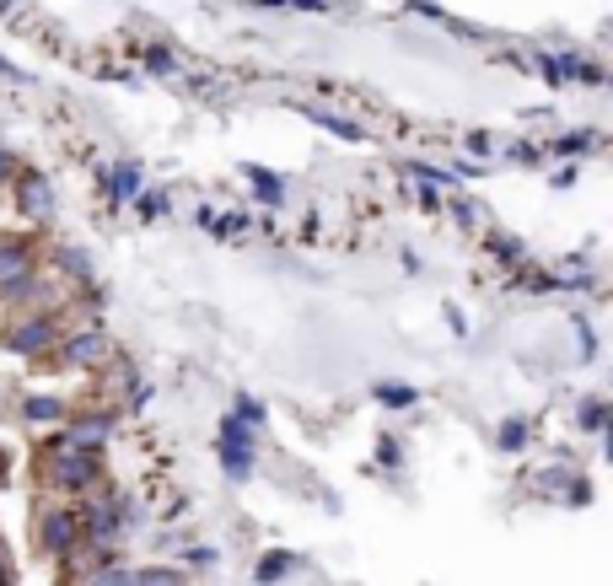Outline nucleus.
<instances>
[{
  "label": "nucleus",
  "instance_id": "f257e3e1",
  "mask_svg": "<svg viewBox=\"0 0 613 586\" xmlns=\"http://www.w3.org/2000/svg\"><path fill=\"white\" fill-rule=\"evenodd\" d=\"M97 452H75V447H55V458H49V479H55V490H92L97 484Z\"/></svg>",
  "mask_w": 613,
  "mask_h": 586
},
{
  "label": "nucleus",
  "instance_id": "f03ea898",
  "mask_svg": "<svg viewBox=\"0 0 613 586\" xmlns=\"http://www.w3.org/2000/svg\"><path fill=\"white\" fill-rule=\"evenodd\" d=\"M75 543H81V517H75V511H55V517L44 522V549L75 554Z\"/></svg>",
  "mask_w": 613,
  "mask_h": 586
},
{
  "label": "nucleus",
  "instance_id": "7ed1b4c3",
  "mask_svg": "<svg viewBox=\"0 0 613 586\" xmlns=\"http://www.w3.org/2000/svg\"><path fill=\"white\" fill-rule=\"evenodd\" d=\"M108 441V414H97V419H75L70 430H65L60 447H75V452H97Z\"/></svg>",
  "mask_w": 613,
  "mask_h": 586
},
{
  "label": "nucleus",
  "instance_id": "20e7f679",
  "mask_svg": "<svg viewBox=\"0 0 613 586\" xmlns=\"http://www.w3.org/2000/svg\"><path fill=\"white\" fill-rule=\"evenodd\" d=\"M49 339H55V323H49V318H33V323H16V328H11V334H5V345H16V350H44V345H49Z\"/></svg>",
  "mask_w": 613,
  "mask_h": 586
},
{
  "label": "nucleus",
  "instance_id": "39448f33",
  "mask_svg": "<svg viewBox=\"0 0 613 586\" xmlns=\"http://www.w3.org/2000/svg\"><path fill=\"white\" fill-rule=\"evenodd\" d=\"M65 355H70L75 366H97V360L108 355V339H103V334H92V328H81V334H70Z\"/></svg>",
  "mask_w": 613,
  "mask_h": 586
},
{
  "label": "nucleus",
  "instance_id": "423d86ee",
  "mask_svg": "<svg viewBox=\"0 0 613 586\" xmlns=\"http://www.w3.org/2000/svg\"><path fill=\"white\" fill-rule=\"evenodd\" d=\"M221 463L232 479H247L253 473V441H221Z\"/></svg>",
  "mask_w": 613,
  "mask_h": 586
},
{
  "label": "nucleus",
  "instance_id": "0eeeda50",
  "mask_svg": "<svg viewBox=\"0 0 613 586\" xmlns=\"http://www.w3.org/2000/svg\"><path fill=\"white\" fill-rule=\"evenodd\" d=\"M27 275V242H0V286Z\"/></svg>",
  "mask_w": 613,
  "mask_h": 586
},
{
  "label": "nucleus",
  "instance_id": "6e6552de",
  "mask_svg": "<svg viewBox=\"0 0 613 586\" xmlns=\"http://www.w3.org/2000/svg\"><path fill=\"white\" fill-rule=\"evenodd\" d=\"M22 210L27 216H49V183L44 177H22Z\"/></svg>",
  "mask_w": 613,
  "mask_h": 586
},
{
  "label": "nucleus",
  "instance_id": "1a4fd4ad",
  "mask_svg": "<svg viewBox=\"0 0 613 586\" xmlns=\"http://www.w3.org/2000/svg\"><path fill=\"white\" fill-rule=\"evenodd\" d=\"M114 194H119V199H140V167H135V162H119V167H114Z\"/></svg>",
  "mask_w": 613,
  "mask_h": 586
},
{
  "label": "nucleus",
  "instance_id": "9d476101",
  "mask_svg": "<svg viewBox=\"0 0 613 586\" xmlns=\"http://www.w3.org/2000/svg\"><path fill=\"white\" fill-rule=\"evenodd\" d=\"M306 114L317 118V124H328V129H334V135H345V140H361V135H367V129H361V124H350V118H334V114H317V108H306Z\"/></svg>",
  "mask_w": 613,
  "mask_h": 586
},
{
  "label": "nucleus",
  "instance_id": "9b49d317",
  "mask_svg": "<svg viewBox=\"0 0 613 586\" xmlns=\"http://www.w3.org/2000/svg\"><path fill=\"white\" fill-rule=\"evenodd\" d=\"M129 586H184V576L178 571H135Z\"/></svg>",
  "mask_w": 613,
  "mask_h": 586
},
{
  "label": "nucleus",
  "instance_id": "f8f14e48",
  "mask_svg": "<svg viewBox=\"0 0 613 586\" xmlns=\"http://www.w3.org/2000/svg\"><path fill=\"white\" fill-rule=\"evenodd\" d=\"M27 419H65L60 399H27Z\"/></svg>",
  "mask_w": 613,
  "mask_h": 586
},
{
  "label": "nucleus",
  "instance_id": "ddd939ff",
  "mask_svg": "<svg viewBox=\"0 0 613 586\" xmlns=\"http://www.w3.org/2000/svg\"><path fill=\"white\" fill-rule=\"evenodd\" d=\"M286 571H291V560H286V554H275V560H258V581H264V586L280 581Z\"/></svg>",
  "mask_w": 613,
  "mask_h": 586
},
{
  "label": "nucleus",
  "instance_id": "4468645a",
  "mask_svg": "<svg viewBox=\"0 0 613 586\" xmlns=\"http://www.w3.org/2000/svg\"><path fill=\"white\" fill-rule=\"evenodd\" d=\"M86 586H129V571H119V565H103V571H97Z\"/></svg>",
  "mask_w": 613,
  "mask_h": 586
},
{
  "label": "nucleus",
  "instance_id": "2eb2a0df",
  "mask_svg": "<svg viewBox=\"0 0 613 586\" xmlns=\"http://www.w3.org/2000/svg\"><path fill=\"white\" fill-rule=\"evenodd\" d=\"M522 441H528V430H522V419H511V425L500 430V447H506V452H517Z\"/></svg>",
  "mask_w": 613,
  "mask_h": 586
},
{
  "label": "nucleus",
  "instance_id": "dca6fc26",
  "mask_svg": "<svg viewBox=\"0 0 613 586\" xmlns=\"http://www.w3.org/2000/svg\"><path fill=\"white\" fill-rule=\"evenodd\" d=\"M377 399H382V404H415L409 388H377Z\"/></svg>",
  "mask_w": 613,
  "mask_h": 586
},
{
  "label": "nucleus",
  "instance_id": "f3484780",
  "mask_svg": "<svg viewBox=\"0 0 613 586\" xmlns=\"http://www.w3.org/2000/svg\"><path fill=\"white\" fill-rule=\"evenodd\" d=\"M581 419H587V430H603V404H587Z\"/></svg>",
  "mask_w": 613,
  "mask_h": 586
},
{
  "label": "nucleus",
  "instance_id": "a211bd4d",
  "mask_svg": "<svg viewBox=\"0 0 613 586\" xmlns=\"http://www.w3.org/2000/svg\"><path fill=\"white\" fill-rule=\"evenodd\" d=\"M162 205H167V199H162V194H151V199H140V216H162Z\"/></svg>",
  "mask_w": 613,
  "mask_h": 586
},
{
  "label": "nucleus",
  "instance_id": "6ab92c4d",
  "mask_svg": "<svg viewBox=\"0 0 613 586\" xmlns=\"http://www.w3.org/2000/svg\"><path fill=\"white\" fill-rule=\"evenodd\" d=\"M5 177H16V162H11V157L0 151V183H5Z\"/></svg>",
  "mask_w": 613,
  "mask_h": 586
}]
</instances>
